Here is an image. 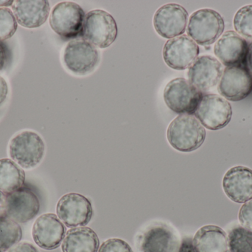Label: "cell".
<instances>
[{
  "label": "cell",
  "instance_id": "cell-1",
  "mask_svg": "<svg viewBox=\"0 0 252 252\" xmlns=\"http://www.w3.org/2000/svg\"><path fill=\"white\" fill-rule=\"evenodd\" d=\"M167 138L170 146L176 150L193 152L204 144L206 130L195 117L179 115L169 125Z\"/></svg>",
  "mask_w": 252,
  "mask_h": 252
},
{
  "label": "cell",
  "instance_id": "cell-2",
  "mask_svg": "<svg viewBox=\"0 0 252 252\" xmlns=\"http://www.w3.org/2000/svg\"><path fill=\"white\" fill-rule=\"evenodd\" d=\"M8 153L11 160L19 167L31 170L42 161L45 153V144L38 133L25 130L10 140Z\"/></svg>",
  "mask_w": 252,
  "mask_h": 252
},
{
  "label": "cell",
  "instance_id": "cell-3",
  "mask_svg": "<svg viewBox=\"0 0 252 252\" xmlns=\"http://www.w3.org/2000/svg\"><path fill=\"white\" fill-rule=\"evenodd\" d=\"M85 12L73 1H62L56 4L50 16V25L53 31L63 39L82 36Z\"/></svg>",
  "mask_w": 252,
  "mask_h": 252
},
{
  "label": "cell",
  "instance_id": "cell-4",
  "mask_svg": "<svg viewBox=\"0 0 252 252\" xmlns=\"http://www.w3.org/2000/svg\"><path fill=\"white\" fill-rule=\"evenodd\" d=\"M224 28V20L220 13L213 9L203 8L191 15L187 32L196 44L207 46L221 36Z\"/></svg>",
  "mask_w": 252,
  "mask_h": 252
},
{
  "label": "cell",
  "instance_id": "cell-5",
  "mask_svg": "<svg viewBox=\"0 0 252 252\" xmlns=\"http://www.w3.org/2000/svg\"><path fill=\"white\" fill-rule=\"evenodd\" d=\"M118 34L116 21L108 12L97 9L86 15L82 36L94 47H109L115 42Z\"/></svg>",
  "mask_w": 252,
  "mask_h": 252
},
{
  "label": "cell",
  "instance_id": "cell-6",
  "mask_svg": "<svg viewBox=\"0 0 252 252\" xmlns=\"http://www.w3.org/2000/svg\"><path fill=\"white\" fill-rule=\"evenodd\" d=\"M202 96L201 91L184 78L171 80L164 90L166 105L180 115L195 113Z\"/></svg>",
  "mask_w": 252,
  "mask_h": 252
},
{
  "label": "cell",
  "instance_id": "cell-7",
  "mask_svg": "<svg viewBox=\"0 0 252 252\" xmlns=\"http://www.w3.org/2000/svg\"><path fill=\"white\" fill-rule=\"evenodd\" d=\"M194 114L203 127L210 130H219L230 122L232 108L230 103L222 96L206 94L202 96Z\"/></svg>",
  "mask_w": 252,
  "mask_h": 252
},
{
  "label": "cell",
  "instance_id": "cell-8",
  "mask_svg": "<svg viewBox=\"0 0 252 252\" xmlns=\"http://www.w3.org/2000/svg\"><path fill=\"white\" fill-rule=\"evenodd\" d=\"M100 61L98 50L82 38L72 40L63 52V62L71 72L84 75L94 71Z\"/></svg>",
  "mask_w": 252,
  "mask_h": 252
},
{
  "label": "cell",
  "instance_id": "cell-9",
  "mask_svg": "<svg viewBox=\"0 0 252 252\" xmlns=\"http://www.w3.org/2000/svg\"><path fill=\"white\" fill-rule=\"evenodd\" d=\"M59 218L69 228L85 226L93 218L91 201L84 195L68 193L59 199L56 206Z\"/></svg>",
  "mask_w": 252,
  "mask_h": 252
},
{
  "label": "cell",
  "instance_id": "cell-10",
  "mask_svg": "<svg viewBox=\"0 0 252 252\" xmlns=\"http://www.w3.org/2000/svg\"><path fill=\"white\" fill-rule=\"evenodd\" d=\"M188 16L185 7L176 3H169L157 10L153 23L158 35L171 39L180 36L185 32Z\"/></svg>",
  "mask_w": 252,
  "mask_h": 252
},
{
  "label": "cell",
  "instance_id": "cell-11",
  "mask_svg": "<svg viewBox=\"0 0 252 252\" xmlns=\"http://www.w3.org/2000/svg\"><path fill=\"white\" fill-rule=\"evenodd\" d=\"M222 97L231 102L244 100L252 92V76L244 65L226 67L219 81Z\"/></svg>",
  "mask_w": 252,
  "mask_h": 252
},
{
  "label": "cell",
  "instance_id": "cell-12",
  "mask_svg": "<svg viewBox=\"0 0 252 252\" xmlns=\"http://www.w3.org/2000/svg\"><path fill=\"white\" fill-rule=\"evenodd\" d=\"M199 54L198 44L188 36L182 35L166 41L163 59L167 66L176 71L188 69Z\"/></svg>",
  "mask_w": 252,
  "mask_h": 252
},
{
  "label": "cell",
  "instance_id": "cell-13",
  "mask_svg": "<svg viewBox=\"0 0 252 252\" xmlns=\"http://www.w3.org/2000/svg\"><path fill=\"white\" fill-rule=\"evenodd\" d=\"M39 210V200L29 188L21 187L6 195L4 215L17 223L30 221L38 215Z\"/></svg>",
  "mask_w": 252,
  "mask_h": 252
},
{
  "label": "cell",
  "instance_id": "cell-14",
  "mask_svg": "<svg viewBox=\"0 0 252 252\" xmlns=\"http://www.w3.org/2000/svg\"><path fill=\"white\" fill-rule=\"evenodd\" d=\"M66 235V227L53 213L41 215L35 220L32 229L33 241L40 248L53 250L60 247Z\"/></svg>",
  "mask_w": 252,
  "mask_h": 252
},
{
  "label": "cell",
  "instance_id": "cell-15",
  "mask_svg": "<svg viewBox=\"0 0 252 252\" xmlns=\"http://www.w3.org/2000/svg\"><path fill=\"white\" fill-rule=\"evenodd\" d=\"M223 65L211 56H200L189 67V81L199 91L207 92L217 85L223 75Z\"/></svg>",
  "mask_w": 252,
  "mask_h": 252
},
{
  "label": "cell",
  "instance_id": "cell-16",
  "mask_svg": "<svg viewBox=\"0 0 252 252\" xmlns=\"http://www.w3.org/2000/svg\"><path fill=\"white\" fill-rule=\"evenodd\" d=\"M226 196L237 204H245L252 199V170L244 166L229 169L222 181Z\"/></svg>",
  "mask_w": 252,
  "mask_h": 252
},
{
  "label": "cell",
  "instance_id": "cell-17",
  "mask_svg": "<svg viewBox=\"0 0 252 252\" xmlns=\"http://www.w3.org/2000/svg\"><path fill=\"white\" fill-rule=\"evenodd\" d=\"M249 44L235 31H229L222 34L214 47V53L219 62L226 67L244 65Z\"/></svg>",
  "mask_w": 252,
  "mask_h": 252
},
{
  "label": "cell",
  "instance_id": "cell-18",
  "mask_svg": "<svg viewBox=\"0 0 252 252\" xmlns=\"http://www.w3.org/2000/svg\"><path fill=\"white\" fill-rule=\"evenodd\" d=\"M12 10L17 23L32 29L45 23L50 14V6L46 0H17L13 2Z\"/></svg>",
  "mask_w": 252,
  "mask_h": 252
},
{
  "label": "cell",
  "instance_id": "cell-19",
  "mask_svg": "<svg viewBox=\"0 0 252 252\" xmlns=\"http://www.w3.org/2000/svg\"><path fill=\"white\" fill-rule=\"evenodd\" d=\"M179 241L173 229L156 225L145 231L140 241L142 252H177Z\"/></svg>",
  "mask_w": 252,
  "mask_h": 252
},
{
  "label": "cell",
  "instance_id": "cell-20",
  "mask_svg": "<svg viewBox=\"0 0 252 252\" xmlns=\"http://www.w3.org/2000/svg\"><path fill=\"white\" fill-rule=\"evenodd\" d=\"M196 252H229L228 237L219 226L207 225L200 228L193 239Z\"/></svg>",
  "mask_w": 252,
  "mask_h": 252
},
{
  "label": "cell",
  "instance_id": "cell-21",
  "mask_svg": "<svg viewBox=\"0 0 252 252\" xmlns=\"http://www.w3.org/2000/svg\"><path fill=\"white\" fill-rule=\"evenodd\" d=\"M100 241L94 230L89 227H76L66 232L62 250L63 252H97Z\"/></svg>",
  "mask_w": 252,
  "mask_h": 252
},
{
  "label": "cell",
  "instance_id": "cell-22",
  "mask_svg": "<svg viewBox=\"0 0 252 252\" xmlns=\"http://www.w3.org/2000/svg\"><path fill=\"white\" fill-rule=\"evenodd\" d=\"M25 180V173L13 160L0 159V191L11 193L22 187Z\"/></svg>",
  "mask_w": 252,
  "mask_h": 252
},
{
  "label": "cell",
  "instance_id": "cell-23",
  "mask_svg": "<svg viewBox=\"0 0 252 252\" xmlns=\"http://www.w3.org/2000/svg\"><path fill=\"white\" fill-rule=\"evenodd\" d=\"M22 230L17 222L7 216H0V251L6 252L19 244Z\"/></svg>",
  "mask_w": 252,
  "mask_h": 252
},
{
  "label": "cell",
  "instance_id": "cell-24",
  "mask_svg": "<svg viewBox=\"0 0 252 252\" xmlns=\"http://www.w3.org/2000/svg\"><path fill=\"white\" fill-rule=\"evenodd\" d=\"M229 252H252V232L243 227L237 226L228 235Z\"/></svg>",
  "mask_w": 252,
  "mask_h": 252
},
{
  "label": "cell",
  "instance_id": "cell-25",
  "mask_svg": "<svg viewBox=\"0 0 252 252\" xmlns=\"http://www.w3.org/2000/svg\"><path fill=\"white\" fill-rule=\"evenodd\" d=\"M233 22L237 34L243 38L252 39V4L240 8L234 17Z\"/></svg>",
  "mask_w": 252,
  "mask_h": 252
},
{
  "label": "cell",
  "instance_id": "cell-26",
  "mask_svg": "<svg viewBox=\"0 0 252 252\" xmlns=\"http://www.w3.org/2000/svg\"><path fill=\"white\" fill-rule=\"evenodd\" d=\"M17 28V21L13 11L7 7H0V41L11 38Z\"/></svg>",
  "mask_w": 252,
  "mask_h": 252
},
{
  "label": "cell",
  "instance_id": "cell-27",
  "mask_svg": "<svg viewBox=\"0 0 252 252\" xmlns=\"http://www.w3.org/2000/svg\"><path fill=\"white\" fill-rule=\"evenodd\" d=\"M98 252H133L130 246L124 240L111 238L103 243Z\"/></svg>",
  "mask_w": 252,
  "mask_h": 252
},
{
  "label": "cell",
  "instance_id": "cell-28",
  "mask_svg": "<svg viewBox=\"0 0 252 252\" xmlns=\"http://www.w3.org/2000/svg\"><path fill=\"white\" fill-rule=\"evenodd\" d=\"M238 219L243 227L252 232V199L240 209Z\"/></svg>",
  "mask_w": 252,
  "mask_h": 252
},
{
  "label": "cell",
  "instance_id": "cell-29",
  "mask_svg": "<svg viewBox=\"0 0 252 252\" xmlns=\"http://www.w3.org/2000/svg\"><path fill=\"white\" fill-rule=\"evenodd\" d=\"M8 252H38V251L32 244L28 242H22L12 247Z\"/></svg>",
  "mask_w": 252,
  "mask_h": 252
},
{
  "label": "cell",
  "instance_id": "cell-30",
  "mask_svg": "<svg viewBox=\"0 0 252 252\" xmlns=\"http://www.w3.org/2000/svg\"><path fill=\"white\" fill-rule=\"evenodd\" d=\"M178 252H196L194 248L192 238H186L183 239Z\"/></svg>",
  "mask_w": 252,
  "mask_h": 252
},
{
  "label": "cell",
  "instance_id": "cell-31",
  "mask_svg": "<svg viewBox=\"0 0 252 252\" xmlns=\"http://www.w3.org/2000/svg\"><path fill=\"white\" fill-rule=\"evenodd\" d=\"M8 93V86L7 81L0 75V105L3 103Z\"/></svg>",
  "mask_w": 252,
  "mask_h": 252
},
{
  "label": "cell",
  "instance_id": "cell-32",
  "mask_svg": "<svg viewBox=\"0 0 252 252\" xmlns=\"http://www.w3.org/2000/svg\"><path fill=\"white\" fill-rule=\"evenodd\" d=\"M245 63L247 71L252 76V42L249 44Z\"/></svg>",
  "mask_w": 252,
  "mask_h": 252
},
{
  "label": "cell",
  "instance_id": "cell-33",
  "mask_svg": "<svg viewBox=\"0 0 252 252\" xmlns=\"http://www.w3.org/2000/svg\"><path fill=\"white\" fill-rule=\"evenodd\" d=\"M7 59V50L4 44L0 41V71L3 69Z\"/></svg>",
  "mask_w": 252,
  "mask_h": 252
},
{
  "label": "cell",
  "instance_id": "cell-34",
  "mask_svg": "<svg viewBox=\"0 0 252 252\" xmlns=\"http://www.w3.org/2000/svg\"><path fill=\"white\" fill-rule=\"evenodd\" d=\"M6 208V195L0 191V216H4Z\"/></svg>",
  "mask_w": 252,
  "mask_h": 252
},
{
  "label": "cell",
  "instance_id": "cell-35",
  "mask_svg": "<svg viewBox=\"0 0 252 252\" xmlns=\"http://www.w3.org/2000/svg\"><path fill=\"white\" fill-rule=\"evenodd\" d=\"M14 1H0V7H8L13 5Z\"/></svg>",
  "mask_w": 252,
  "mask_h": 252
},
{
  "label": "cell",
  "instance_id": "cell-36",
  "mask_svg": "<svg viewBox=\"0 0 252 252\" xmlns=\"http://www.w3.org/2000/svg\"><path fill=\"white\" fill-rule=\"evenodd\" d=\"M0 252H1V251H0Z\"/></svg>",
  "mask_w": 252,
  "mask_h": 252
}]
</instances>
